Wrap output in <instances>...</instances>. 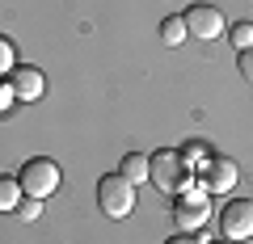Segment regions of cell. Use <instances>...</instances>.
Wrapping results in <instances>:
<instances>
[{
	"instance_id": "6da1fadb",
	"label": "cell",
	"mask_w": 253,
	"mask_h": 244,
	"mask_svg": "<svg viewBox=\"0 0 253 244\" xmlns=\"http://www.w3.org/2000/svg\"><path fill=\"white\" fill-rule=\"evenodd\" d=\"M152 160V169H148V181H152L161 194H181L190 185V164H186V156L181 152H156V156H148Z\"/></svg>"
},
{
	"instance_id": "7a4b0ae2",
	"label": "cell",
	"mask_w": 253,
	"mask_h": 244,
	"mask_svg": "<svg viewBox=\"0 0 253 244\" xmlns=\"http://www.w3.org/2000/svg\"><path fill=\"white\" fill-rule=\"evenodd\" d=\"M207 215H211V194H207V185H194L190 181L186 190L177 194V207H173V223L181 227V232H199L203 223H207Z\"/></svg>"
},
{
	"instance_id": "3957f363",
	"label": "cell",
	"mask_w": 253,
	"mask_h": 244,
	"mask_svg": "<svg viewBox=\"0 0 253 244\" xmlns=\"http://www.w3.org/2000/svg\"><path fill=\"white\" fill-rule=\"evenodd\" d=\"M97 202H101V210H106L110 219H126L135 210V185H131L123 173H106V177L97 181Z\"/></svg>"
},
{
	"instance_id": "277c9868",
	"label": "cell",
	"mask_w": 253,
	"mask_h": 244,
	"mask_svg": "<svg viewBox=\"0 0 253 244\" xmlns=\"http://www.w3.org/2000/svg\"><path fill=\"white\" fill-rule=\"evenodd\" d=\"M21 194L26 198H51L55 190H59V164L46 160V156H34V160H26V169H21Z\"/></svg>"
},
{
	"instance_id": "5b68a950",
	"label": "cell",
	"mask_w": 253,
	"mask_h": 244,
	"mask_svg": "<svg viewBox=\"0 0 253 244\" xmlns=\"http://www.w3.org/2000/svg\"><path fill=\"white\" fill-rule=\"evenodd\" d=\"M181 17H186V30H190V34H194V38H207V42L228 30L224 13H219L215 4H194V9H186Z\"/></svg>"
},
{
	"instance_id": "8992f818",
	"label": "cell",
	"mask_w": 253,
	"mask_h": 244,
	"mask_svg": "<svg viewBox=\"0 0 253 244\" xmlns=\"http://www.w3.org/2000/svg\"><path fill=\"white\" fill-rule=\"evenodd\" d=\"M219 227H224L228 240H249L253 236V202L249 198H232L219 215Z\"/></svg>"
},
{
	"instance_id": "52a82bcc",
	"label": "cell",
	"mask_w": 253,
	"mask_h": 244,
	"mask_svg": "<svg viewBox=\"0 0 253 244\" xmlns=\"http://www.w3.org/2000/svg\"><path fill=\"white\" fill-rule=\"evenodd\" d=\"M203 185H207V194H228V190L236 185V164L228 160V156H211Z\"/></svg>"
},
{
	"instance_id": "ba28073f",
	"label": "cell",
	"mask_w": 253,
	"mask_h": 244,
	"mask_svg": "<svg viewBox=\"0 0 253 244\" xmlns=\"http://www.w3.org/2000/svg\"><path fill=\"white\" fill-rule=\"evenodd\" d=\"M9 89H13V97H17V101H38V97H42V89H46V80H42L38 68H13Z\"/></svg>"
},
{
	"instance_id": "9c48e42d",
	"label": "cell",
	"mask_w": 253,
	"mask_h": 244,
	"mask_svg": "<svg viewBox=\"0 0 253 244\" xmlns=\"http://www.w3.org/2000/svg\"><path fill=\"white\" fill-rule=\"evenodd\" d=\"M148 169H152V160H148V156H139V152H126L123 156V177L131 181V185H139V181H148Z\"/></svg>"
},
{
	"instance_id": "30bf717a",
	"label": "cell",
	"mask_w": 253,
	"mask_h": 244,
	"mask_svg": "<svg viewBox=\"0 0 253 244\" xmlns=\"http://www.w3.org/2000/svg\"><path fill=\"white\" fill-rule=\"evenodd\" d=\"M186 34H190V30H186V17H165V21H161V42H165V46H181V42H186Z\"/></svg>"
},
{
	"instance_id": "8fae6325",
	"label": "cell",
	"mask_w": 253,
	"mask_h": 244,
	"mask_svg": "<svg viewBox=\"0 0 253 244\" xmlns=\"http://www.w3.org/2000/svg\"><path fill=\"white\" fill-rule=\"evenodd\" d=\"M21 181L17 177H0V210H17L21 207Z\"/></svg>"
},
{
	"instance_id": "7c38bea8",
	"label": "cell",
	"mask_w": 253,
	"mask_h": 244,
	"mask_svg": "<svg viewBox=\"0 0 253 244\" xmlns=\"http://www.w3.org/2000/svg\"><path fill=\"white\" fill-rule=\"evenodd\" d=\"M17 215L26 219V223H34V219L42 215V198H21V207H17Z\"/></svg>"
},
{
	"instance_id": "4fadbf2b",
	"label": "cell",
	"mask_w": 253,
	"mask_h": 244,
	"mask_svg": "<svg viewBox=\"0 0 253 244\" xmlns=\"http://www.w3.org/2000/svg\"><path fill=\"white\" fill-rule=\"evenodd\" d=\"M232 42H236V51H245V46H253V26H249V21H241V26H232Z\"/></svg>"
},
{
	"instance_id": "5bb4252c",
	"label": "cell",
	"mask_w": 253,
	"mask_h": 244,
	"mask_svg": "<svg viewBox=\"0 0 253 244\" xmlns=\"http://www.w3.org/2000/svg\"><path fill=\"white\" fill-rule=\"evenodd\" d=\"M13 68H17V59H13V42H9V38H0V76L13 72Z\"/></svg>"
},
{
	"instance_id": "9a60e30c",
	"label": "cell",
	"mask_w": 253,
	"mask_h": 244,
	"mask_svg": "<svg viewBox=\"0 0 253 244\" xmlns=\"http://www.w3.org/2000/svg\"><path fill=\"white\" fill-rule=\"evenodd\" d=\"M181 156H186V164L194 169V164H203V156H207V147H203V143H190V147H186Z\"/></svg>"
},
{
	"instance_id": "2e32d148",
	"label": "cell",
	"mask_w": 253,
	"mask_h": 244,
	"mask_svg": "<svg viewBox=\"0 0 253 244\" xmlns=\"http://www.w3.org/2000/svg\"><path fill=\"white\" fill-rule=\"evenodd\" d=\"M241 76L253 84V46H245V51H241Z\"/></svg>"
},
{
	"instance_id": "e0dca14e",
	"label": "cell",
	"mask_w": 253,
	"mask_h": 244,
	"mask_svg": "<svg viewBox=\"0 0 253 244\" xmlns=\"http://www.w3.org/2000/svg\"><path fill=\"white\" fill-rule=\"evenodd\" d=\"M165 244H199V240H194V232H177V236H169Z\"/></svg>"
},
{
	"instance_id": "ac0fdd59",
	"label": "cell",
	"mask_w": 253,
	"mask_h": 244,
	"mask_svg": "<svg viewBox=\"0 0 253 244\" xmlns=\"http://www.w3.org/2000/svg\"><path fill=\"white\" fill-rule=\"evenodd\" d=\"M9 101H13V89H9V84H0V109L9 105Z\"/></svg>"
},
{
	"instance_id": "d6986e66",
	"label": "cell",
	"mask_w": 253,
	"mask_h": 244,
	"mask_svg": "<svg viewBox=\"0 0 253 244\" xmlns=\"http://www.w3.org/2000/svg\"><path fill=\"white\" fill-rule=\"evenodd\" d=\"M219 244H232V240H219Z\"/></svg>"
}]
</instances>
